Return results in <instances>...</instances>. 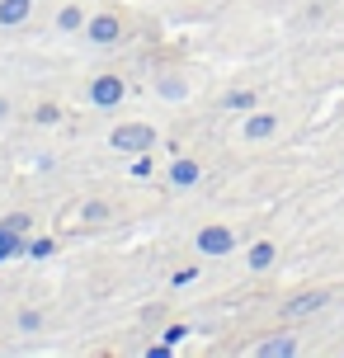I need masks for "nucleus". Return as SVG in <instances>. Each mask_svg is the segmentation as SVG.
I'll use <instances>...</instances> for the list:
<instances>
[{"mask_svg": "<svg viewBox=\"0 0 344 358\" xmlns=\"http://www.w3.org/2000/svg\"><path fill=\"white\" fill-rule=\"evenodd\" d=\"M85 38H90V43H99V48L123 43V38H127L123 10H99V15H90V19H85Z\"/></svg>", "mask_w": 344, "mask_h": 358, "instance_id": "f257e3e1", "label": "nucleus"}, {"mask_svg": "<svg viewBox=\"0 0 344 358\" xmlns=\"http://www.w3.org/2000/svg\"><path fill=\"white\" fill-rule=\"evenodd\" d=\"M151 142H156V132L146 123H123V127H113V137H109V146H118V151H146Z\"/></svg>", "mask_w": 344, "mask_h": 358, "instance_id": "f03ea898", "label": "nucleus"}, {"mask_svg": "<svg viewBox=\"0 0 344 358\" xmlns=\"http://www.w3.org/2000/svg\"><path fill=\"white\" fill-rule=\"evenodd\" d=\"M90 99H94L99 108H113L118 99H123V80H118L113 71H104V76H99V80L90 85Z\"/></svg>", "mask_w": 344, "mask_h": 358, "instance_id": "7ed1b4c3", "label": "nucleus"}, {"mask_svg": "<svg viewBox=\"0 0 344 358\" xmlns=\"http://www.w3.org/2000/svg\"><path fill=\"white\" fill-rule=\"evenodd\" d=\"M236 245V236L227 231V227H208V231H199V250L203 255H227Z\"/></svg>", "mask_w": 344, "mask_h": 358, "instance_id": "20e7f679", "label": "nucleus"}, {"mask_svg": "<svg viewBox=\"0 0 344 358\" xmlns=\"http://www.w3.org/2000/svg\"><path fill=\"white\" fill-rule=\"evenodd\" d=\"M29 15H34V0H0V24H5V29L24 24Z\"/></svg>", "mask_w": 344, "mask_h": 358, "instance_id": "39448f33", "label": "nucleus"}, {"mask_svg": "<svg viewBox=\"0 0 344 358\" xmlns=\"http://www.w3.org/2000/svg\"><path fill=\"white\" fill-rule=\"evenodd\" d=\"M194 179H199V165L194 161H175V170H170V184H175V189H189Z\"/></svg>", "mask_w": 344, "mask_h": 358, "instance_id": "423d86ee", "label": "nucleus"}, {"mask_svg": "<svg viewBox=\"0 0 344 358\" xmlns=\"http://www.w3.org/2000/svg\"><path fill=\"white\" fill-rule=\"evenodd\" d=\"M57 29H66V34H76V29H85V15H80L76 5H66V10L57 15Z\"/></svg>", "mask_w": 344, "mask_h": 358, "instance_id": "0eeeda50", "label": "nucleus"}, {"mask_svg": "<svg viewBox=\"0 0 344 358\" xmlns=\"http://www.w3.org/2000/svg\"><path fill=\"white\" fill-rule=\"evenodd\" d=\"M269 132H273V118H269V113H259V118H250V123H245V137H250V142L269 137Z\"/></svg>", "mask_w": 344, "mask_h": 358, "instance_id": "6e6552de", "label": "nucleus"}, {"mask_svg": "<svg viewBox=\"0 0 344 358\" xmlns=\"http://www.w3.org/2000/svg\"><path fill=\"white\" fill-rule=\"evenodd\" d=\"M250 264L255 268H269L273 264V245H255V250H250Z\"/></svg>", "mask_w": 344, "mask_h": 358, "instance_id": "1a4fd4ad", "label": "nucleus"}, {"mask_svg": "<svg viewBox=\"0 0 344 358\" xmlns=\"http://www.w3.org/2000/svg\"><path fill=\"white\" fill-rule=\"evenodd\" d=\"M297 344L292 340H269V344H259V354H292Z\"/></svg>", "mask_w": 344, "mask_h": 358, "instance_id": "9d476101", "label": "nucleus"}, {"mask_svg": "<svg viewBox=\"0 0 344 358\" xmlns=\"http://www.w3.org/2000/svg\"><path fill=\"white\" fill-rule=\"evenodd\" d=\"M104 217H109L104 203H90V208H85V222H104Z\"/></svg>", "mask_w": 344, "mask_h": 358, "instance_id": "9b49d317", "label": "nucleus"}, {"mask_svg": "<svg viewBox=\"0 0 344 358\" xmlns=\"http://www.w3.org/2000/svg\"><path fill=\"white\" fill-rule=\"evenodd\" d=\"M227 104H231V108H250V104H255V94H245V90H241V94H231Z\"/></svg>", "mask_w": 344, "mask_h": 358, "instance_id": "f8f14e48", "label": "nucleus"}]
</instances>
